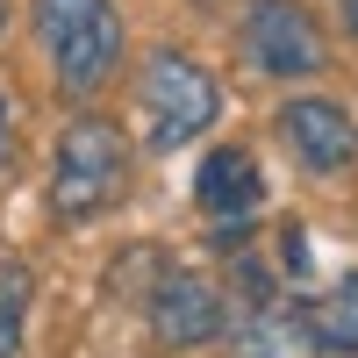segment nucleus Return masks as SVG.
<instances>
[{
    "label": "nucleus",
    "instance_id": "11",
    "mask_svg": "<svg viewBox=\"0 0 358 358\" xmlns=\"http://www.w3.org/2000/svg\"><path fill=\"white\" fill-rule=\"evenodd\" d=\"M344 22H351V36H358V0H344Z\"/></svg>",
    "mask_w": 358,
    "mask_h": 358
},
{
    "label": "nucleus",
    "instance_id": "1",
    "mask_svg": "<svg viewBox=\"0 0 358 358\" xmlns=\"http://www.w3.org/2000/svg\"><path fill=\"white\" fill-rule=\"evenodd\" d=\"M36 36L50 50V72L72 101L101 94L122 65V15L115 0H36Z\"/></svg>",
    "mask_w": 358,
    "mask_h": 358
},
{
    "label": "nucleus",
    "instance_id": "10",
    "mask_svg": "<svg viewBox=\"0 0 358 358\" xmlns=\"http://www.w3.org/2000/svg\"><path fill=\"white\" fill-rule=\"evenodd\" d=\"M22 315H29V273L0 258V358H22Z\"/></svg>",
    "mask_w": 358,
    "mask_h": 358
},
{
    "label": "nucleus",
    "instance_id": "12",
    "mask_svg": "<svg viewBox=\"0 0 358 358\" xmlns=\"http://www.w3.org/2000/svg\"><path fill=\"white\" fill-rule=\"evenodd\" d=\"M0 151H8V101H0Z\"/></svg>",
    "mask_w": 358,
    "mask_h": 358
},
{
    "label": "nucleus",
    "instance_id": "13",
    "mask_svg": "<svg viewBox=\"0 0 358 358\" xmlns=\"http://www.w3.org/2000/svg\"><path fill=\"white\" fill-rule=\"evenodd\" d=\"M0 22H8V8H0Z\"/></svg>",
    "mask_w": 358,
    "mask_h": 358
},
{
    "label": "nucleus",
    "instance_id": "6",
    "mask_svg": "<svg viewBox=\"0 0 358 358\" xmlns=\"http://www.w3.org/2000/svg\"><path fill=\"white\" fill-rule=\"evenodd\" d=\"M280 136H287V151L301 158L308 172H351L358 165V122L337 101H322V94L287 101L280 108Z\"/></svg>",
    "mask_w": 358,
    "mask_h": 358
},
{
    "label": "nucleus",
    "instance_id": "5",
    "mask_svg": "<svg viewBox=\"0 0 358 358\" xmlns=\"http://www.w3.org/2000/svg\"><path fill=\"white\" fill-rule=\"evenodd\" d=\"M194 201L215 236H236L251 229V215L265 208V179H258V158L236 151V143H222V151H208L201 172H194Z\"/></svg>",
    "mask_w": 358,
    "mask_h": 358
},
{
    "label": "nucleus",
    "instance_id": "7",
    "mask_svg": "<svg viewBox=\"0 0 358 358\" xmlns=\"http://www.w3.org/2000/svg\"><path fill=\"white\" fill-rule=\"evenodd\" d=\"M151 330H158L172 351L215 344V337H222V294H215V280H201V273H165L158 294H151Z\"/></svg>",
    "mask_w": 358,
    "mask_h": 358
},
{
    "label": "nucleus",
    "instance_id": "4",
    "mask_svg": "<svg viewBox=\"0 0 358 358\" xmlns=\"http://www.w3.org/2000/svg\"><path fill=\"white\" fill-rule=\"evenodd\" d=\"M244 43L251 57L273 79H301V72H322V29L315 15L301 8V0H251V15H244Z\"/></svg>",
    "mask_w": 358,
    "mask_h": 358
},
{
    "label": "nucleus",
    "instance_id": "8",
    "mask_svg": "<svg viewBox=\"0 0 358 358\" xmlns=\"http://www.w3.org/2000/svg\"><path fill=\"white\" fill-rule=\"evenodd\" d=\"M315 351H322L315 322L294 301H251V315L229 337V358H315Z\"/></svg>",
    "mask_w": 358,
    "mask_h": 358
},
{
    "label": "nucleus",
    "instance_id": "9",
    "mask_svg": "<svg viewBox=\"0 0 358 358\" xmlns=\"http://www.w3.org/2000/svg\"><path fill=\"white\" fill-rule=\"evenodd\" d=\"M308 322H315V344L322 351H358V280H337L308 308Z\"/></svg>",
    "mask_w": 358,
    "mask_h": 358
},
{
    "label": "nucleus",
    "instance_id": "3",
    "mask_svg": "<svg viewBox=\"0 0 358 358\" xmlns=\"http://www.w3.org/2000/svg\"><path fill=\"white\" fill-rule=\"evenodd\" d=\"M222 115V86L208 65L179 50H151L143 57V122H151V151H179L194 143L208 122Z\"/></svg>",
    "mask_w": 358,
    "mask_h": 358
},
{
    "label": "nucleus",
    "instance_id": "2",
    "mask_svg": "<svg viewBox=\"0 0 358 358\" xmlns=\"http://www.w3.org/2000/svg\"><path fill=\"white\" fill-rule=\"evenodd\" d=\"M129 187V136L108 122V115H79V122L57 136V165H50V208L57 222H86L115 208Z\"/></svg>",
    "mask_w": 358,
    "mask_h": 358
}]
</instances>
